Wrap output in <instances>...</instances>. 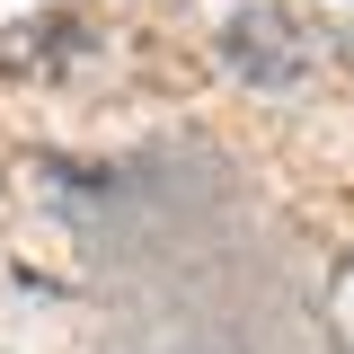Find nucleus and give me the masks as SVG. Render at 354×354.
<instances>
[{"instance_id": "obj_1", "label": "nucleus", "mask_w": 354, "mask_h": 354, "mask_svg": "<svg viewBox=\"0 0 354 354\" xmlns=\"http://www.w3.org/2000/svg\"><path fill=\"white\" fill-rule=\"evenodd\" d=\"M221 53H230V71H248L257 88H292V80L310 71L319 36H310V27L292 18V9H283V0H248V9L230 18Z\"/></svg>"}]
</instances>
